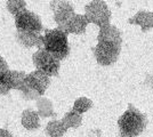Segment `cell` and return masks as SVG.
Returning a JSON list of instances; mask_svg holds the SVG:
<instances>
[{
  "mask_svg": "<svg viewBox=\"0 0 153 137\" xmlns=\"http://www.w3.org/2000/svg\"><path fill=\"white\" fill-rule=\"evenodd\" d=\"M26 73L23 71H15V70H8V71L1 76V78L4 79V81L6 82V85L9 87V89H16L21 90L23 82L25 80Z\"/></svg>",
  "mask_w": 153,
  "mask_h": 137,
  "instance_id": "obj_12",
  "label": "cell"
},
{
  "mask_svg": "<svg viewBox=\"0 0 153 137\" xmlns=\"http://www.w3.org/2000/svg\"><path fill=\"white\" fill-rule=\"evenodd\" d=\"M26 79L32 87L40 94V96H44L47 88L51 85V77H48L46 73L39 70H34L31 73L26 74Z\"/></svg>",
  "mask_w": 153,
  "mask_h": 137,
  "instance_id": "obj_10",
  "label": "cell"
},
{
  "mask_svg": "<svg viewBox=\"0 0 153 137\" xmlns=\"http://www.w3.org/2000/svg\"><path fill=\"white\" fill-rule=\"evenodd\" d=\"M93 106V101L89 99L88 97H79L76 98L73 103V107L72 110L76 111L79 114H83L87 111H89Z\"/></svg>",
  "mask_w": 153,
  "mask_h": 137,
  "instance_id": "obj_18",
  "label": "cell"
},
{
  "mask_svg": "<svg viewBox=\"0 0 153 137\" xmlns=\"http://www.w3.org/2000/svg\"><path fill=\"white\" fill-rule=\"evenodd\" d=\"M32 61L36 69L46 73L48 77H56L58 76L61 61L54 57L51 54L46 52L44 48H40L32 55Z\"/></svg>",
  "mask_w": 153,
  "mask_h": 137,
  "instance_id": "obj_4",
  "label": "cell"
},
{
  "mask_svg": "<svg viewBox=\"0 0 153 137\" xmlns=\"http://www.w3.org/2000/svg\"><path fill=\"white\" fill-rule=\"evenodd\" d=\"M68 128L64 126L62 120H51L46 126V134L48 137H63Z\"/></svg>",
  "mask_w": 153,
  "mask_h": 137,
  "instance_id": "obj_16",
  "label": "cell"
},
{
  "mask_svg": "<svg viewBox=\"0 0 153 137\" xmlns=\"http://www.w3.org/2000/svg\"><path fill=\"white\" fill-rule=\"evenodd\" d=\"M98 42H108L113 45L121 46L122 45V37L121 32L117 26L108 24V25L100 27V32L97 36Z\"/></svg>",
  "mask_w": 153,
  "mask_h": 137,
  "instance_id": "obj_9",
  "label": "cell"
},
{
  "mask_svg": "<svg viewBox=\"0 0 153 137\" xmlns=\"http://www.w3.org/2000/svg\"><path fill=\"white\" fill-rule=\"evenodd\" d=\"M51 8L54 13V21L57 26L64 25L76 14L74 8L66 0H53Z\"/></svg>",
  "mask_w": 153,
  "mask_h": 137,
  "instance_id": "obj_7",
  "label": "cell"
},
{
  "mask_svg": "<svg viewBox=\"0 0 153 137\" xmlns=\"http://www.w3.org/2000/svg\"><path fill=\"white\" fill-rule=\"evenodd\" d=\"M37 113L39 114V117L41 118H49L54 117L55 116V112H54V106L51 103V99H48L47 97H39L37 101Z\"/></svg>",
  "mask_w": 153,
  "mask_h": 137,
  "instance_id": "obj_15",
  "label": "cell"
},
{
  "mask_svg": "<svg viewBox=\"0 0 153 137\" xmlns=\"http://www.w3.org/2000/svg\"><path fill=\"white\" fill-rule=\"evenodd\" d=\"M42 48L57 59H64L70 54L68 34L61 29L46 30L42 34Z\"/></svg>",
  "mask_w": 153,
  "mask_h": 137,
  "instance_id": "obj_2",
  "label": "cell"
},
{
  "mask_svg": "<svg viewBox=\"0 0 153 137\" xmlns=\"http://www.w3.org/2000/svg\"><path fill=\"white\" fill-rule=\"evenodd\" d=\"M129 24H137L140 26L143 32L153 29V13L147 10H140L134 17L128 20Z\"/></svg>",
  "mask_w": 153,
  "mask_h": 137,
  "instance_id": "obj_13",
  "label": "cell"
},
{
  "mask_svg": "<svg viewBox=\"0 0 153 137\" xmlns=\"http://www.w3.org/2000/svg\"><path fill=\"white\" fill-rule=\"evenodd\" d=\"M120 137H127V136H123V135H121V136H120Z\"/></svg>",
  "mask_w": 153,
  "mask_h": 137,
  "instance_id": "obj_24",
  "label": "cell"
},
{
  "mask_svg": "<svg viewBox=\"0 0 153 137\" xmlns=\"http://www.w3.org/2000/svg\"><path fill=\"white\" fill-rule=\"evenodd\" d=\"M88 24H89V22L83 14H74L64 25L57 26V27L63 30L66 34H69V33L82 34L86 32V29H87Z\"/></svg>",
  "mask_w": 153,
  "mask_h": 137,
  "instance_id": "obj_8",
  "label": "cell"
},
{
  "mask_svg": "<svg viewBox=\"0 0 153 137\" xmlns=\"http://www.w3.org/2000/svg\"><path fill=\"white\" fill-rule=\"evenodd\" d=\"M97 63L102 66H110L114 64L121 52V46L108 44V42H98L93 49Z\"/></svg>",
  "mask_w": 153,
  "mask_h": 137,
  "instance_id": "obj_5",
  "label": "cell"
},
{
  "mask_svg": "<svg viewBox=\"0 0 153 137\" xmlns=\"http://www.w3.org/2000/svg\"><path fill=\"white\" fill-rule=\"evenodd\" d=\"M8 70H9V67H8V64H7L6 59L0 55V77H1L2 74H5Z\"/></svg>",
  "mask_w": 153,
  "mask_h": 137,
  "instance_id": "obj_20",
  "label": "cell"
},
{
  "mask_svg": "<svg viewBox=\"0 0 153 137\" xmlns=\"http://www.w3.org/2000/svg\"><path fill=\"white\" fill-rule=\"evenodd\" d=\"M86 19L89 23H93L98 27L111 24V10L108 4L103 0H93L85 6Z\"/></svg>",
  "mask_w": 153,
  "mask_h": 137,
  "instance_id": "obj_3",
  "label": "cell"
},
{
  "mask_svg": "<svg viewBox=\"0 0 153 137\" xmlns=\"http://www.w3.org/2000/svg\"><path fill=\"white\" fill-rule=\"evenodd\" d=\"M62 122L64 124V126L68 128V129H76L79 128L81 124H82V114H79L76 111L71 110V111L66 112L64 114L63 119H62Z\"/></svg>",
  "mask_w": 153,
  "mask_h": 137,
  "instance_id": "obj_17",
  "label": "cell"
},
{
  "mask_svg": "<svg viewBox=\"0 0 153 137\" xmlns=\"http://www.w3.org/2000/svg\"><path fill=\"white\" fill-rule=\"evenodd\" d=\"M151 84H152V88H153V77H152V82H151Z\"/></svg>",
  "mask_w": 153,
  "mask_h": 137,
  "instance_id": "obj_23",
  "label": "cell"
},
{
  "mask_svg": "<svg viewBox=\"0 0 153 137\" xmlns=\"http://www.w3.org/2000/svg\"><path fill=\"white\" fill-rule=\"evenodd\" d=\"M147 126L146 116L129 104L128 109L118 119V127L121 135L127 137H137L145 130Z\"/></svg>",
  "mask_w": 153,
  "mask_h": 137,
  "instance_id": "obj_1",
  "label": "cell"
},
{
  "mask_svg": "<svg viewBox=\"0 0 153 137\" xmlns=\"http://www.w3.org/2000/svg\"><path fill=\"white\" fill-rule=\"evenodd\" d=\"M9 91H10L9 87L6 85V82L4 81V79L0 77V95H1V96H4V95H7Z\"/></svg>",
  "mask_w": 153,
  "mask_h": 137,
  "instance_id": "obj_21",
  "label": "cell"
},
{
  "mask_svg": "<svg viewBox=\"0 0 153 137\" xmlns=\"http://www.w3.org/2000/svg\"><path fill=\"white\" fill-rule=\"evenodd\" d=\"M15 25L17 31L41 33V31L44 30L40 17L36 13L30 12L27 9L15 16Z\"/></svg>",
  "mask_w": 153,
  "mask_h": 137,
  "instance_id": "obj_6",
  "label": "cell"
},
{
  "mask_svg": "<svg viewBox=\"0 0 153 137\" xmlns=\"http://www.w3.org/2000/svg\"><path fill=\"white\" fill-rule=\"evenodd\" d=\"M16 40L17 42L26 48L38 47L42 48V34L37 32H26V31H16Z\"/></svg>",
  "mask_w": 153,
  "mask_h": 137,
  "instance_id": "obj_11",
  "label": "cell"
},
{
  "mask_svg": "<svg viewBox=\"0 0 153 137\" xmlns=\"http://www.w3.org/2000/svg\"><path fill=\"white\" fill-rule=\"evenodd\" d=\"M6 7L9 13L16 16L17 14L22 13L26 9V2L25 0H7Z\"/></svg>",
  "mask_w": 153,
  "mask_h": 137,
  "instance_id": "obj_19",
  "label": "cell"
},
{
  "mask_svg": "<svg viewBox=\"0 0 153 137\" xmlns=\"http://www.w3.org/2000/svg\"><path fill=\"white\" fill-rule=\"evenodd\" d=\"M21 124L26 130H37L40 127V117L37 111L27 109L24 110L21 118Z\"/></svg>",
  "mask_w": 153,
  "mask_h": 137,
  "instance_id": "obj_14",
  "label": "cell"
},
{
  "mask_svg": "<svg viewBox=\"0 0 153 137\" xmlns=\"http://www.w3.org/2000/svg\"><path fill=\"white\" fill-rule=\"evenodd\" d=\"M0 137H13V136H12V133L9 130L0 128Z\"/></svg>",
  "mask_w": 153,
  "mask_h": 137,
  "instance_id": "obj_22",
  "label": "cell"
}]
</instances>
